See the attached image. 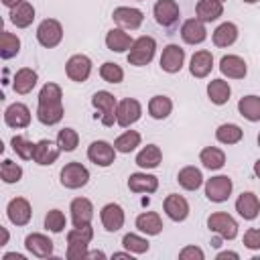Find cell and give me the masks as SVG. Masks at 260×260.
Segmentation results:
<instances>
[{"label": "cell", "instance_id": "e0dca14e", "mask_svg": "<svg viewBox=\"0 0 260 260\" xmlns=\"http://www.w3.org/2000/svg\"><path fill=\"white\" fill-rule=\"evenodd\" d=\"M4 122L10 128H26L30 124V110L22 102H14L4 110Z\"/></svg>", "mask_w": 260, "mask_h": 260}, {"label": "cell", "instance_id": "f35d334b", "mask_svg": "<svg viewBox=\"0 0 260 260\" xmlns=\"http://www.w3.org/2000/svg\"><path fill=\"white\" fill-rule=\"evenodd\" d=\"M140 134L136 132V130H126V132H122L116 140H114V148L118 150V152H122V154H128V152H132V150H136V146H140Z\"/></svg>", "mask_w": 260, "mask_h": 260}, {"label": "cell", "instance_id": "52a82bcc", "mask_svg": "<svg viewBox=\"0 0 260 260\" xmlns=\"http://www.w3.org/2000/svg\"><path fill=\"white\" fill-rule=\"evenodd\" d=\"M37 41L45 47V49H53L63 41V26L59 20L55 18H45L39 26H37Z\"/></svg>", "mask_w": 260, "mask_h": 260}, {"label": "cell", "instance_id": "ac0fdd59", "mask_svg": "<svg viewBox=\"0 0 260 260\" xmlns=\"http://www.w3.org/2000/svg\"><path fill=\"white\" fill-rule=\"evenodd\" d=\"M162 209H165V213H167L173 221H185L187 215H189V201H187L183 195L171 193V195L165 197Z\"/></svg>", "mask_w": 260, "mask_h": 260}, {"label": "cell", "instance_id": "4dcf8cb0", "mask_svg": "<svg viewBox=\"0 0 260 260\" xmlns=\"http://www.w3.org/2000/svg\"><path fill=\"white\" fill-rule=\"evenodd\" d=\"M197 18L203 22H213L223 14V2L219 0H199L195 6Z\"/></svg>", "mask_w": 260, "mask_h": 260}, {"label": "cell", "instance_id": "bcb514c9", "mask_svg": "<svg viewBox=\"0 0 260 260\" xmlns=\"http://www.w3.org/2000/svg\"><path fill=\"white\" fill-rule=\"evenodd\" d=\"M65 225H67V219H65V213H63L61 209H51V211H47V215H45V228H47L49 232L61 234V232L65 230Z\"/></svg>", "mask_w": 260, "mask_h": 260}, {"label": "cell", "instance_id": "b9f144b4", "mask_svg": "<svg viewBox=\"0 0 260 260\" xmlns=\"http://www.w3.org/2000/svg\"><path fill=\"white\" fill-rule=\"evenodd\" d=\"M10 144H12V150H14V152H16V154H18L22 160H30V158H32L37 142H30L28 138H24V136L16 134V136H12Z\"/></svg>", "mask_w": 260, "mask_h": 260}, {"label": "cell", "instance_id": "8992f818", "mask_svg": "<svg viewBox=\"0 0 260 260\" xmlns=\"http://www.w3.org/2000/svg\"><path fill=\"white\" fill-rule=\"evenodd\" d=\"M232 189H234V183L228 175H217V177H211L205 181V197L213 203L228 201L232 195Z\"/></svg>", "mask_w": 260, "mask_h": 260}, {"label": "cell", "instance_id": "7bdbcfd3", "mask_svg": "<svg viewBox=\"0 0 260 260\" xmlns=\"http://www.w3.org/2000/svg\"><path fill=\"white\" fill-rule=\"evenodd\" d=\"M57 144H59V148L63 152H73L77 148V144H79V134L73 128H63L57 134Z\"/></svg>", "mask_w": 260, "mask_h": 260}, {"label": "cell", "instance_id": "db71d44e", "mask_svg": "<svg viewBox=\"0 0 260 260\" xmlns=\"http://www.w3.org/2000/svg\"><path fill=\"white\" fill-rule=\"evenodd\" d=\"M112 258H128V260H132V252H116V254H112Z\"/></svg>", "mask_w": 260, "mask_h": 260}, {"label": "cell", "instance_id": "6f0895ef", "mask_svg": "<svg viewBox=\"0 0 260 260\" xmlns=\"http://www.w3.org/2000/svg\"><path fill=\"white\" fill-rule=\"evenodd\" d=\"M254 175H256V177L260 179V158H258V160L254 162Z\"/></svg>", "mask_w": 260, "mask_h": 260}, {"label": "cell", "instance_id": "9a60e30c", "mask_svg": "<svg viewBox=\"0 0 260 260\" xmlns=\"http://www.w3.org/2000/svg\"><path fill=\"white\" fill-rule=\"evenodd\" d=\"M152 12H154V20L160 26H173V24H177V20L181 16L179 4L175 0H156Z\"/></svg>", "mask_w": 260, "mask_h": 260}, {"label": "cell", "instance_id": "ffe728a7", "mask_svg": "<svg viewBox=\"0 0 260 260\" xmlns=\"http://www.w3.org/2000/svg\"><path fill=\"white\" fill-rule=\"evenodd\" d=\"M100 219H102V225L106 232H118L124 225L126 215L118 203H106L100 211Z\"/></svg>", "mask_w": 260, "mask_h": 260}, {"label": "cell", "instance_id": "94428289", "mask_svg": "<svg viewBox=\"0 0 260 260\" xmlns=\"http://www.w3.org/2000/svg\"><path fill=\"white\" fill-rule=\"evenodd\" d=\"M219 2H225V0H219Z\"/></svg>", "mask_w": 260, "mask_h": 260}, {"label": "cell", "instance_id": "d6986e66", "mask_svg": "<svg viewBox=\"0 0 260 260\" xmlns=\"http://www.w3.org/2000/svg\"><path fill=\"white\" fill-rule=\"evenodd\" d=\"M69 211H71V221L75 228L87 225L93 219V205L87 197H75L69 205Z\"/></svg>", "mask_w": 260, "mask_h": 260}, {"label": "cell", "instance_id": "f1b7e54d", "mask_svg": "<svg viewBox=\"0 0 260 260\" xmlns=\"http://www.w3.org/2000/svg\"><path fill=\"white\" fill-rule=\"evenodd\" d=\"M10 22L16 26V28H26V26H30L32 24V20H35V6L30 4V2H26V0H22L18 6H14V8H10Z\"/></svg>", "mask_w": 260, "mask_h": 260}, {"label": "cell", "instance_id": "836d02e7", "mask_svg": "<svg viewBox=\"0 0 260 260\" xmlns=\"http://www.w3.org/2000/svg\"><path fill=\"white\" fill-rule=\"evenodd\" d=\"M177 181H179V185L183 187V189H187V191H197L201 185H203V175H201V171L197 169V167H183L181 171H179V175H177Z\"/></svg>", "mask_w": 260, "mask_h": 260}, {"label": "cell", "instance_id": "ba28073f", "mask_svg": "<svg viewBox=\"0 0 260 260\" xmlns=\"http://www.w3.org/2000/svg\"><path fill=\"white\" fill-rule=\"evenodd\" d=\"M89 181V171L81 162H67L61 169V185L65 189H79L85 187Z\"/></svg>", "mask_w": 260, "mask_h": 260}, {"label": "cell", "instance_id": "9f6ffc18", "mask_svg": "<svg viewBox=\"0 0 260 260\" xmlns=\"http://www.w3.org/2000/svg\"><path fill=\"white\" fill-rule=\"evenodd\" d=\"M87 258H106V254L100 252V250H95V252H87Z\"/></svg>", "mask_w": 260, "mask_h": 260}, {"label": "cell", "instance_id": "4fadbf2b", "mask_svg": "<svg viewBox=\"0 0 260 260\" xmlns=\"http://www.w3.org/2000/svg\"><path fill=\"white\" fill-rule=\"evenodd\" d=\"M6 215H8L10 223H14V225H26L30 221V217H32V207H30L28 199L14 197L6 205Z\"/></svg>", "mask_w": 260, "mask_h": 260}, {"label": "cell", "instance_id": "f546056e", "mask_svg": "<svg viewBox=\"0 0 260 260\" xmlns=\"http://www.w3.org/2000/svg\"><path fill=\"white\" fill-rule=\"evenodd\" d=\"M136 228L146 236H158L162 232V219L156 211H144L136 217Z\"/></svg>", "mask_w": 260, "mask_h": 260}, {"label": "cell", "instance_id": "603a6c76", "mask_svg": "<svg viewBox=\"0 0 260 260\" xmlns=\"http://www.w3.org/2000/svg\"><path fill=\"white\" fill-rule=\"evenodd\" d=\"M59 154H61L59 144L53 142V140L43 138V140H39L37 146H35L32 160H35L37 165H41V167H47V165H53V162L59 158Z\"/></svg>", "mask_w": 260, "mask_h": 260}, {"label": "cell", "instance_id": "2e32d148", "mask_svg": "<svg viewBox=\"0 0 260 260\" xmlns=\"http://www.w3.org/2000/svg\"><path fill=\"white\" fill-rule=\"evenodd\" d=\"M24 248L35 256V258H51L53 254V242L49 236L32 232L24 238Z\"/></svg>", "mask_w": 260, "mask_h": 260}, {"label": "cell", "instance_id": "74e56055", "mask_svg": "<svg viewBox=\"0 0 260 260\" xmlns=\"http://www.w3.org/2000/svg\"><path fill=\"white\" fill-rule=\"evenodd\" d=\"M171 112H173L171 98H167V95H154V98H150V102H148V114L154 120H165V118H169Z\"/></svg>", "mask_w": 260, "mask_h": 260}, {"label": "cell", "instance_id": "5b68a950", "mask_svg": "<svg viewBox=\"0 0 260 260\" xmlns=\"http://www.w3.org/2000/svg\"><path fill=\"white\" fill-rule=\"evenodd\" d=\"M207 228L211 232H215L219 238L223 240H234L238 236V221L225 213V211H215L207 217Z\"/></svg>", "mask_w": 260, "mask_h": 260}, {"label": "cell", "instance_id": "7dc6e473", "mask_svg": "<svg viewBox=\"0 0 260 260\" xmlns=\"http://www.w3.org/2000/svg\"><path fill=\"white\" fill-rule=\"evenodd\" d=\"M100 77L108 83H120L124 79V71L118 63H112V61H106L102 67H100Z\"/></svg>", "mask_w": 260, "mask_h": 260}, {"label": "cell", "instance_id": "44dd1931", "mask_svg": "<svg viewBox=\"0 0 260 260\" xmlns=\"http://www.w3.org/2000/svg\"><path fill=\"white\" fill-rule=\"evenodd\" d=\"M181 39H183L187 45H199V43H203V41L207 39L205 22L199 20L197 16L185 20L183 26H181Z\"/></svg>", "mask_w": 260, "mask_h": 260}, {"label": "cell", "instance_id": "e575fe53", "mask_svg": "<svg viewBox=\"0 0 260 260\" xmlns=\"http://www.w3.org/2000/svg\"><path fill=\"white\" fill-rule=\"evenodd\" d=\"M162 160V152L156 144H146L138 154H136V165L140 169H156Z\"/></svg>", "mask_w": 260, "mask_h": 260}, {"label": "cell", "instance_id": "f907efd6", "mask_svg": "<svg viewBox=\"0 0 260 260\" xmlns=\"http://www.w3.org/2000/svg\"><path fill=\"white\" fill-rule=\"evenodd\" d=\"M225 258H234V260H238V258H240V254H238V252H228V250L217 254V260H225Z\"/></svg>", "mask_w": 260, "mask_h": 260}, {"label": "cell", "instance_id": "7402d4cb", "mask_svg": "<svg viewBox=\"0 0 260 260\" xmlns=\"http://www.w3.org/2000/svg\"><path fill=\"white\" fill-rule=\"evenodd\" d=\"M219 71L228 79H244L248 73V65L240 55H223L219 61Z\"/></svg>", "mask_w": 260, "mask_h": 260}, {"label": "cell", "instance_id": "9c48e42d", "mask_svg": "<svg viewBox=\"0 0 260 260\" xmlns=\"http://www.w3.org/2000/svg\"><path fill=\"white\" fill-rule=\"evenodd\" d=\"M142 116V106L138 100L134 98H124L122 102H118V108H116V124L122 126V128H128L132 126L134 122H138Z\"/></svg>", "mask_w": 260, "mask_h": 260}, {"label": "cell", "instance_id": "4316f807", "mask_svg": "<svg viewBox=\"0 0 260 260\" xmlns=\"http://www.w3.org/2000/svg\"><path fill=\"white\" fill-rule=\"evenodd\" d=\"M128 189L132 193H154L158 189V179L148 173H132L128 177Z\"/></svg>", "mask_w": 260, "mask_h": 260}, {"label": "cell", "instance_id": "7c38bea8", "mask_svg": "<svg viewBox=\"0 0 260 260\" xmlns=\"http://www.w3.org/2000/svg\"><path fill=\"white\" fill-rule=\"evenodd\" d=\"M112 18L114 22L124 28V30H136L142 20H144V12L138 10V8H132V6H118L114 12H112Z\"/></svg>", "mask_w": 260, "mask_h": 260}, {"label": "cell", "instance_id": "5bb4252c", "mask_svg": "<svg viewBox=\"0 0 260 260\" xmlns=\"http://www.w3.org/2000/svg\"><path fill=\"white\" fill-rule=\"evenodd\" d=\"M160 69L167 71V73H179L183 69V63H185V49H181L179 45L171 43L162 49V55H160Z\"/></svg>", "mask_w": 260, "mask_h": 260}, {"label": "cell", "instance_id": "d6a6232c", "mask_svg": "<svg viewBox=\"0 0 260 260\" xmlns=\"http://www.w3.org/2000/svg\"><path fill=\"white\" fill-rule=\"evenodd\" d=\"M199 160L205 169L209 171H219L223 165H225V152L217 146H205L201 152H199Z\"/></svg>", "mask_w": 260, "mask_h": 260}, {"label": "cell", "instance_id": "484cf974", "mask_svg": "<svg viewBox=\"0 0 260 260\" xmlns=\"http://www.w3.org/2000/svg\"><path fill=\"white\" fill-rule=\"evenodd\" d=\"M37 81H39V75H37L35 69H30V67H20V69L14 73L12 89H14L16 93L24 95V93H30V91H32V87L37 85Z\"/></svg>", "mask_w": 260, "mask_h": 260}, {"label": "cell", "instance_id": "f5cc1de1", "mask_svg": "<svg viewBox=\"0 0 260 260\" xmlns=\"http://www.w3.org/2000/svg\"><path fill=\"white\" fill-rule=\"evenodd\" d=\"M0 232H2V242H0V246H6V244H8L10 234H8V230H6V228H0Z\"/></svg>", "mask_w": 260, "mask_h": 260}, {"label": "cell", "instance_id": "277c9868", "mask_svg": "<svg viewBox=\"0 0 260 260\" xmlns=\"http://www.w3.org/2000/svg\"><path fill=\"white\" fill-rule=\"evenodd\" d=\"M91 106L100 112V118H102L104 126H114V122H116V108H118V102H116L114 93H110L106 89L95 91L93 98H91Z\"/></svg>", "mask_w": 260, "mask_h": 260}, {"label": "cell", "instance_id": "8fae6325", "mask_svg": "<svg viewBox=\"0 0 260 260\" xmlns=\"http://www.w3.org/2000/svg\"><path fill=\"white\" fill-rule=\"evenodd\" d=\"M116 152L118 150L114 148V144L106 140H93L87 146V158L98 167H110L116 160Z\"/></svg>", "mask_w": 260, "mask_h": 260}, {"label": "cell", "instance_id": "cb8c5ba5", "mask_svg": "<svg viewBox=\"0 0 260 260\" xmlns=\"http://www.w3.org/2000/svg\"><path fill=\"white\" fill-rule=\"evenodd\" d=\"M211 69H213V55H211V51L201 49V51L193 53L191 63H189V71H191L193 77L203 79V77H207L211 73Z\"/></svg>", "mask_w": 260, "mask_h": 260}, {"label": "cell", "instance_id": "60d3db41", "mask_svg": "<svg viewBox=\"0 0 260 260\" xmlns=\"http://www.w3.org/2000/svg\"><path fill=\"white\" fill-rule=\"evenodd\" d=\"M242 136H244V130L238 124H221L215 130V138L221 144H238L242 140Z\"/></svg>", "mask_w": 260, "mask_h": 260}, {"label": "cell", "instance_id": "91938a15", "mask_svg": "<svg viewBox=\"0 0 260 260\" xmlns=\"http://www.w3.org/2000/svg\"><path fill=\"white\" fill-rule=\"evenodd\" d=\"M258 146H260V134H258Z\"/></svg>", "mask_w": 260, "mask_h": 260}, {"label": "cell", "instance_id": "11a10c76", "mask_svg": "<svg viewBox=\"0 0 260 260\" xmlns=\"http://www.w3.org/2000/svg\"><path fill=\"white\" fill-rule=\"evenodd\" d=\"M22 0H2V4L6 6V8H14V6H18Z\"/></svg>", "mask_w": 260, "mask_h": 260}, {"label": "cell", "instance_id": "680465c9", "mask_svg": "<svg viewBox=\"0 0 260 260\" xmlns=\"http://www.w3.org/2000/svg\"><path fill=\"white\" fill-rule=\"evenodd\" d=\"M246 4H256V2H260V0H244Z\"/></svg>", "mask_w": 260, "mask_h": 260}, {"label": "cell", "instance_id": "d4e9b609", "mask_svg": "<svg viewBox=\"0 0 260 260\" xmlns=\"http://www.w3.org/2000/svg\"><path fill=\"white\" fill-rule=\"evenodd\" d=\"M236 211L240 213V217L252 221L258 217L260 213V199L252 193V191H244L238 199H236Z\"/></svg>", "mask_w": 260, "mask_h": 260}, {"label": "cell", "instance_id": "f6af8a7d", "mask_svg": "<svg viewBox=\"0 0 260 260\" xmlns=\"http://www.w3.org/2000/svg\"><path fill=\"white\" fill-rule=\"evenodd\" d=\"M122 246H124L128 252H132V254H144V252H148V248H150L148 240L142 238V236H138V234H126V236L122 238Z\"/></svg>", "mask_w": 260, "mask_h": 260}, {"label": "cell", "instance_id": "681fc988", "mask_svg": "<svg viewBox=\"0 0 260 260\" xmlns=\"http://www.w3.org/2000/svg\"><path fill=\"white\" fill-rule=\"evenodd\" d=\"M179 258L181 260H203L205 254L199 246H185L181 252H179Z\"/></svg>", "mask_w": 260, "mask_h": 260}, {"label": "cell", "instance_id": "30bf717a", "mask_svg": "<svg viewBox=\"0 0 260 260\" xmlns=\"http://www.w3.org/2000/svg\"><path fill=\"white\" fill-rule=\"evenodd\" d=\"M65 73L71 81H77V83H83L89 75H91V59L83 53H77V55H71L65 63Z\"/></svg>", "mask_w": 260, "mask_h": 260}, {"label": "cell", "instance_id": "6da1fadb", "mask_svg": "<svg viewBox=\"0 0 260 260\" xmlns=\"http://www.w3.org/2000/svg\"><path fill=\"white\" fill-rule=\"evenodd\" d=\"M63 91L57 83H45L39 91L37 120L45 126H55L63 118Z\"/></svg>", "mask_w": 260, "mask_h": 260}, {"label": "cell", "instance_id": "ee69618b", "mask_svg": "<svg viewBox=\"0 0 260 260\" xmlns=\"http://www.w3.org/2000/svg\"><path fill=\"white\" fill-rule=\"evenodd\" d=\"M0 177L4 183L12 185V183H18L22 179V167L12 162L10 158H4L2 160V167H0Z\"/></svg>", "mask_w": 260, "mask_h": 260}, {"label": "cell", "instance_id": "c3c4849f", "mask_svg": "<svg viewBox=\"0 0 260 260\" xmlns=\"http://www.w3.org/2000/svg\"><path fill=\"white\" fill-rule=\"evenodd\" d=\"M244 246L250 250H260V228H250L244 234Z\"/></svg>", "mask_w": 260, "mask_h": 260}, {"label": "cell", "instance_id": "816d5d0a", "mask_svg": "<svg viewBox=\"0 0 260 260\" xmlns=\"http://www.w3.org/2000/svg\"><path fill=\"white\" fill-rule=\"evenodd\" d=\"M2 260H26L22 254H16V252H10V254H4Z\"/></svg>", "mask_w": 260, "mask_h": 260}, {"label": "cell", "instance_id": "8d00e7d4", "mask_svg": "<svg viewBox=\"0 0 260 260\" xmlns=\"http://www.w3.org/2000/svg\"><path fill=\"white\" fill-rule=\"evenodd\" d=\"M238 41V26L234 22H221L213 30V45L215 47H230Z\"/></svg>", "mask_w": 260, "mask_h": 260}, {"label": "cell", "instance_id": "3957f363", "mask_svg": "<svg viewBox=\"0 0 260 260\" xmlns=\"http://www.w3.org/2000/svg\"><path fill=\"white\" fill-rule=\"evenodd\" d=\"M154 53H156V41L148 35H142L132 43L126 59L134 67H144L154 59Z\"/></svg>", "mask_w": 260, "mask_h": 260}, {"label": "cell", "instance_id": "7a4b0ae2", "mask_svg": "<svg viewBox=\"0 0 260 260\" xmlns=\"http://www.w3.org/2000/svg\"><path fill=\"white\" fill-rule=\"evenodd\" d=\"M93 238V228L91 223L87 225H79L73 230L67 232V258L69 260H81V258H87V246Z\"/></svg>", "mask_w": 260, "mask_h": 260}, {"label": "cell", "instance_id": "ab89813d", "mask_svg": "<svg viewBox=\"0 0 260 260\" xmlns=\"http://www.w3.org/2000/svg\"><path fill=\"white\" fill-rule=\"evenodd\" d=\"M20 51V39L8 30H2L0 35V57L2 59H12Z\"/></svg>", "mask_w": 260, "mask_h": 260}, {"label": "cell", "instance_id": "d590c367", "mask_svg": "<svg viewBox=\"0 0 260 260\" xmlns=\"http://www.w3.org/2000/svg\"><path fill=\"white\" fill-rule=\"evenodd\" d=\"M238 112L248 122H260V98L258 95H244V98H240Z\"/></svg>", "mask_w": 260, "mask_h": 260}, {"label": "cell", "instance_id": "1f68e13d", "mask_svg": "<svg viewBox=\"0 0 260 260\" xmlns=\"http://www.w3.org/2000/svg\"><path fill=\"white\" fill-rule=\"evenodd\" d=\"M230 95H232V87L225 79H211L207 83V98L211 100V104L223 106V104H228Z\"/></svg>", "mask_w": 260, "mask_h": 260}, {"label": "cell", "instance_id": "83f0119b", "mask_svg": "<svg viewBox=\"0 0 260 260\" xmlns=\"http://www.w3.org/2000/svg\"><path fill=\"white\" fill-rule=\"evenodd\" d=\"M132 37L124 30V28H110L108 30V35H106V47L110 49V51H114V53H126V51H130V47H132Z\"/></svg>", "mask_w": 260, "mask_h": 260}]
</instances>
